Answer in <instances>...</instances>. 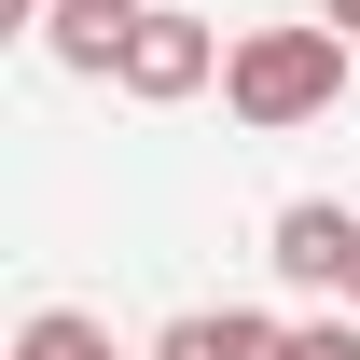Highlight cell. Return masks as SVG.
Segmentation results:
<instances>
[{"instance_id":"6da1fadb","label":"cell","mask_w":360,"mask_h":360,"mask_svg":"<svg viewBox=\"0 0 360 360\" xmlns=\"http://www.w3.org/2000/svg\"><path fill=\"white\" fill-rule=\"evenodd\" d=\"M347 97V28H236V56H222V111L250 139H291V125H319Z\"/></svg>"},{"instance_id":"7a4b0ae2","label":"cell","mask_w":360,"mask_h":360,"mask_svg":"<svg viewBox=\"0 0 360 360\" xmlns=\"http://www.w3.org/2000/svg\"><path fill=\"white\" fill-rule=\"evenodd\" d=\"M222 28H208V14H180V0H153V14H139L125 28V56H111V84L139 97V111H180V97H208L222 84Z\"/></svg>"},{"instance_id":"3957f363","label":"cell","mask_w":360,"mask_h":360,"mask_svg":"<svg viewBox=\"0 0 360 360\" xmlns=\"http://www.w3.org/2000/svg\"><path fill=\"white\" fill-rule=\"evenodd\" d=\"M264 264L291 277V291H347L360 277V208H333V194H291L264 222Z\"/></svg>"},{"instance_id":"277c9868","label":"cell","mask_w":360,"mask_h":360,"mask_svg":"<svg viewBox=\"0 0 360 360\" xmlns=\"http://www.w3.org/2000/svg\"><path fill=\"white\" fill-rule=\"evenodd\" d=\"M153 360H291V333L250 305H180L167 333H153Z\"/></svg>"},{"instance_id":"5b68a950","label":"cell","mask_w":360,"mask_h":360,"mask_svg":"<svg viewBox=\"0 0 360 360\" xmlns=\"http://www.w3.org/2000/svg\"><path fill=\"white\" fill-rule=\"evenodd\" d=\"M14 360H111V333H97L84 305H42L28 333H14Z\"/></svg>"},{"instance_id":"8992f818","label":"cell","mask_w":360,"mask_h":360,"mask_svg":"<svg viewBox=\"0 0 360 360\" xmlns=\"http://www.w3.org/2000/svg\"><path fill=\"white\" fill-rule=\"evenodd\" d=\"M291 360H360V319H305V333H291Z\"/></svg>"},{"instance_id":"52a82bcc","label":"cell","mask_w":360,"mask_h":360,"mask_svg":"<svg viewBox=\"0 0 360 360\" xmlns=\"http://www.w3.org/2000/svg\"><path fill=\"white\" fill-rule=\"evenodd\" d=\"M56 14H97V28H139L153 0H56Z\"/></svg>"},{"instance_id":"ba28073f","label":"cell","mask_w":360,"mask_h":360,"mask_svg":"<svg viewBox=\"0 0 360 360\" xmlns=\"http://www.w3.org/2000/svg\"><path fill=\"white\" fill-rule=\"evenodd\" d=\"M319 28H347V42H360V0H319Z\"/></svg>"},{"instance_id":"9c48e42d","label":"cell","mask_w":360,"mask_h":360,"mask_svg":"<svg viewBox=\"0 0 360 360\" xmlns=\"http://www.w3.org/2000/svg\"><path fill=\"white\" fill-rule=\"evenodd\" d=\"M347 305H360V277H347Z\"/></svg>"}]
</instances>
